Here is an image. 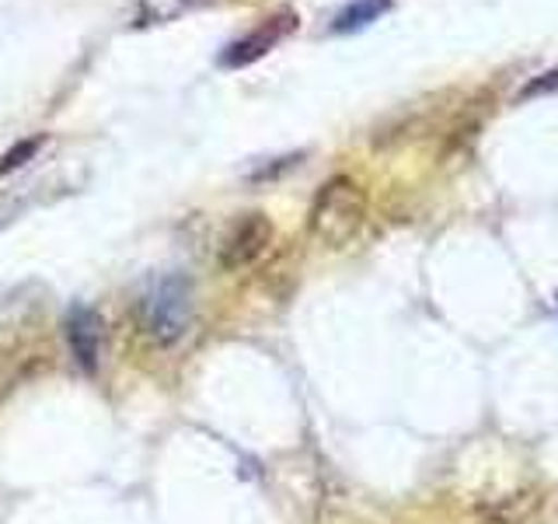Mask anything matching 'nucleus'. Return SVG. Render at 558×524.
<instances>
[{"label":"nucleus","instance_id":"obj_8","mask_svg":"<svg viewBox=\"0 0 558 524\" xmlns=\"http://www.w3.org/2000/svg\"><path fill=\"white\" fill-rule=\"evenodd\" d=\"M558 87V70H548V74H541L537 81H531L523 87V98H534V95H545V92H555Z\"/></svg>","mask_w":558,"mask_h":524},{"label":"nucleus","instance_id":"obj_4","mask_svg":"<svg viewBox=\"0 0 558 524\" xmlns=\"http://www.w3.org/2000/svg\"><path fill=\"white\" fill-rule=\"evenodd\" d=\"M293 28H296V14H290V11L266 17V22L255 25L248 35H241V39H234L220 52V67L223 70H241V67L258 63L266 52H272L279 43H283Z\"/></svg>","mask_w":558,"mask_h":524},{"label":"nucleus","instance_id":"obj_2","mask_svg":"<svg viewBox=\"0 0 558 524\" xmlns=\"http://www.w3.org/2000/svg\"><path fill=\"white\" fill-rule=\"evenodd\" d=\"M366 221V192L349 175L328 179L307 210V231L325 249H342L349 245Z\"/></svg>","mask_w":558,"mask_h":524},{"label":"nucleus","instance_id":"obj_7","mask_svg":"<svg viewBox=\"0 0 558 524\" xmlns=\"http://www.w3.org/2000/svg\"><path fill=\"white\" fill-rule=\"evenodd\" d=\"M39 147H43V136H28V140H22L17 147H11L4 157H0V179H4V175H11L14 168L28 165L32 157L39 154Z\"/></svg>","mask_w":558,"mask_h":524},{"label":"nucleus","instance_id":"obj_6","mask_svg":"<svg viewBox=\"0 0 558 524\" xmlns=\"http://www.w3.org/2000/svg\"><path fill=\"white\" fill-rule=\"evenodd\" d=\"M391 11V0H349V4L331 17V32L336 35H353L363 32L366 25L380 22Z\"/></svg>","mask_w":558,"mask_h":524},{"label":"nucleus","instance_id":"obj_3","mask_svg":"<svg viewBox=\"0 0 558 524\" xmlns=\"http://www.w3.org/2000/svg\"><path fill=\"white\" fill-rule=\"evenodd\" d=\"M272 241V224L266 214H244L231 224V231L220 241V270L238 273L248 270L252 262L269 249Z\"/></svg>","mask_w":558,"mask_h":524},{"label":"nucleus","instance_id":"obj_5","mask_svg":"<svg viewBox=\"0 0 558 524\" xmlns=\"http://www.w3.org/2000/svg\"><path fill=\"white\" fill-rule=\"evenodd\" d=\"M63 336L70 346V357L84 374H95L101 364V346H105V322L92 305H74L63 314Z\"/></svg>","mask_w":558,"mask_h":524},{"label":"nucleus","instance_id":"obj_1","mask_svg":"<svg viewBox=\"0 0 558 524\" xmlns=\"http://www.w3.org/2000/svg\"><path fill=\"white\" fill-rule=\"evenodd\" d=\"M140 332L157 346L182 343L196 325V284L185 273H161L136 297Z\"/></svg>","mask_w":558,"mask_h":524}]
</instances>
